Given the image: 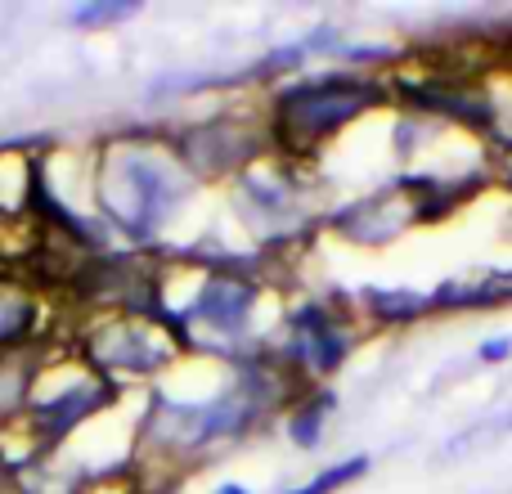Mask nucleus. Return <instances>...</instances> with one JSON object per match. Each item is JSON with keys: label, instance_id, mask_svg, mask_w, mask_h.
Wrapping results in <instances>:
<instances>
[{"label": "nucleus", "instance_id": "1", "mask_svg": "<svg viewBox=\"0 0 512 494\" xmlns=\"http://www.w3.org/2000/svg\"><path fill=\"white\" fill-rule=\"evenodd\" d=\"M194 185L198 180L180 162L176 144L158 135H117L99 144L90 171L95 216L108 234L126 243V252H158Z\"/></svg>", "mask_w": 512, "mask_h": 494}, {"label": "nucleus", "instance_id": "2", "mask_svg": "<svg viewBox=\"0 0 512 494\" xmlns=\"http://www.w3.org/2000/svg\"><path fill=\"white\" fill-rule=\"evenodd\" d=\"M391 104V86L382 72H315V77H292L265 104L270 126V149L279 162H310L328 140L346 131L351 122L378 113Z\"/></svg>", "mask_w": 512, "mask_h": 494}, {"label": "nucleus", "instance_id": "3", "mask_svg": "<svg viewBox=\"0 0 512 494\" xmlns=\"http://www.w3.org/2000/svg\"><path fill=\"white\" fill-rule=\"evenodd\" d=\"M72 355L108 382L162 378L185 360V342L171 333L167 319L135 315V310H86L72 328Z\"/></svg>", "mask_w": 512, "mask_h": 494}, {"label": "nucleus", "instance_id": "4", "mask_svg": "<svg viewBox=\"0 0 512 494\" xmlns=\"http://www.w3.org/2000/svg\"><path fill=\"white\" fill-rule=\"evenodd\" d=\"M122 400V387L99 378L95 369L63 355V360H36L32 387H27V405L18 414L27 432V454H54L104 409Z\"/></svg>", "mask_w": 512, "mask_h": 494}, {"label": "nucleus", "instance_id": "5", "mask_svg": "<svg viewBox=\"0 0 512 494\" xmlns=\"http://www.w3.org/2000/svg\"><path fill=\"white\" fill-rule=\"evenodd\" d=\"M261 292V279L243 270L239 261H207L194 297L180 310H171L167 324L185 346L194 333H207L216 351L230 360L234 351L252 346V315L261 306Z\"/></svg>", "mask_w": 512, "mask_h": 494}, {"label": "nucleus", "instance_id": "6", "mask_svg": "<svg viewBox=\"0 0 512 494\" xmlns=\"http://www.w3.org/2000/svg\"><path fill=\"white\" fill-rule=\"evenodd\" d=\"M180 162L194 171V180H239L243 171H252L256 162L274 158L270 149V126H265V113H234V108H221L212 117H198V122L180 126L171 135Z\"/></svg>", "mask_w": 512, "mask_h": 494}, {"label": "nucleus", "instance_id": "7", "mask_svg": "<svg viewBox=\"0 0 512 494\" xmlns=\"http://www.w3.org/2000/svg\"><path fill=\"white\" fill-rule=\"evenodd\" d=\"M230 207L243 225L256 234L261 247H292L315 225V212L306 207V185L297 180V167L279 158L256 162L230 185Z\"/></svg>", "mask_w": 512, "mask_h": 494}, {"label": "nucleus", "instance_id": "8", "mask_svg": "<svg viewBox=\"0 0 512 494\" xmlns=\"http://www.w3.org/2000/svg\"><path fill=\"white\" fill-rule=\"evenodd\" d=\"M355 319L333 310L328 301H297L283 319V337H279V360L297 373L306 387H319L324 378H333L337 369L346 364L355 346L351 333Z\"/></svg>", "mask_w": 512, "mask_h": 494}, {"label": "nucleus", "instance_id": "9", "mask_svg": "<svg viewBox=\"0 0 512 494\" xmlns=\"http://www.w3.org/2000/svg\"><path fill=\"white\" fill-rule=\"evenodd\" d=\"M45 333V292L18 274H0V355H18Z\"/></svg>", "mask_w": 512, "mask_h": 494}, {"label": "nucleus", "instance_id": "10", "mask_svg": "<svg viewBox=\"0 0 512 494\" xmlns=\"http://www.w3.org/2000/svg\"><path fill=\"white\" fill-rule=\"evenodd\" d=\"M355 301H360L364 319L378 328H405V324H418L423 315H432V292H418V288H409V283H400V288L364 283Z\"/></svg>", "mask_w": 512, "mask_h": 494}, {"label": "nucleus", "instance_id": "11", "mask_svg": "<svg viewBox=\"0 0 512 494\" xmlns=\"http://www.w3.org/2000/svg\"><path fill=\"white\" fill-rule=\"evenodd\" d=\"M337 409V396L328 387H310L301 391V400L283 414V432L297 450H319L324 445V432H328V414Z\"/></svg>", "mask_w": 512, "mask_h": 494}, {"label": "nucleus", "instance_id": "12", "mask_svg": "<svg viewBox=\"0 0 512 494\" xmlns=\"http://www.w3.org/2000/svg\"><path fill=\"white\" fill-rule=\"evenodd\" d=\"M135 14H140V0H86V5L68 9V23L81 32H104V27L131 23Z\"/></svg>", "mask_w": 512, "mask_h": 494}, {"label": "nucleus", "instance_id": "13", "mask_svg": "<svg viewBox=\"0 0 512 494\" xmlns=\"http://www.w3.org/2000/svg\"><path fill=\"white\" fill-rule=\"evenodd\" d=\"M364 472H369V454H351V459L333 463V468H319L310 481H301V486H292V490H283V494H337V490L355 486Z\"/></svg>", "mask_w": 512, "mask_h": 494}, {"label": "nucleus", "instance_id": "14", "mask_svg": "<svg viewBox=\"0 0 512 494\" xmlns=\"http://www.w3.org/2000/svg\"><path fill=\"white\" fill-rule=\"evenodd\" d=\"M499 432H512V414H495V418H486V423L468 427V432L450 436V441L441 445V459H459L463 450H477V445H486L490 436H499Z\"/></svg>", "mask_w": 512, "mask_h": 494}, {"label": "nucleus", "instance_id": "15", "mask_svg": "<svg viewBox=\"0 0 512 494\" xmlns=\"http://www.w3.org/2000/svg\"><path fill=\"white\" fill-rule=\"evenodd\" d=\"M477 360H481V364H490V369H495V364H508V360H512V333L486 337V342L477 346Z\"/></svg>", "mask_w": 512, "mask_h": 494}, {"label": "nucleus", "instance_id": "16", "mask_svg": "<svg viewBox=\"0 0 512 494\" xmlns=\"http://www.w3.org/2000/svg\"><path fill=\"white\" fill-rule=\"evenodd\" d=\"M212 494H252L248 486H239V481H221V486H216Z\"/></svg>", "mask_w": 512, "mask_h": 494}]
</instances>
